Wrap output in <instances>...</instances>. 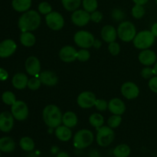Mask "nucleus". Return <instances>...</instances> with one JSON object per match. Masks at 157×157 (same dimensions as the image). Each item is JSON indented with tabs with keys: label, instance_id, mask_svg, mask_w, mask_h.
<instances>
[{
	"label": "nucleus",
	"instance_id": "nucleus-1",
	"mask_svg": "<svg viewBox=\"0 0 157 157\" xmlns=\"http://www.w3.org/2000/svg\"><path fill=\"white\" fill-rule=\"evenodd\" d=\"M41 18L40 14L35 10H29L23 12L18 21V26L21 32H32L39 27Z\"/></svg>",
	"mask_w": 157,
	"mask_h": 157
},
{
	"label": "nucleus",
	"instance_id": "nucleus-2",
	"mask_svg": "<svg viewBox=\"0 0 157 157\" xmlns=\"http://www.w3.org/2000/svg\"><path fill=\"white\" fill-rule=\"evenodd\" d=\"M62 113L59 107L54 104H49L44 108L42 118L44 124L51 129H55L62 123Z\"/></svg>",
	"mask_w": 157,
	"mask_h": 157
},
{
	"label": "nucleus",
	"instance_id": "nucleus-3",
	"mask_svg": "<svg viewBox=\"0 0 157 157\" xmlns=\"http://www.w3.org/2000/svg\"><path fill=\"white\" fill-rule=\"evenodd\" d=\"M94 136L90 130L82 129L77 132L73 138V144L75 148L78 150L87 148L94 142Z\"/></svg>",
	"mask_w": 157,
	"mask_h": 157
},
{
	"label": "nucleus",
	"instance_id": "nucleus-4",
	"mask_svg": "<svg viewBox=\"0 0 157 157\" xmlns=\"http://www.w3.org/2000/svg\"><path fill=\"white\" fill-rule=\"evenodd\" d=\"M155 36L153 35L151 31L144 30L137 33L133 40V45L135 48L140 50L148 49L154 44Z\"/></svg>",
	"mask_w": 157,
	"mask_h": 157
},
{
	"label": "nucleus",
	"instance_id": "nucleus-5",
	"mask_svg": "<svg viewBox=\"0 0 157 157\" xmlns=\"http://www.w3.org/2000/svg\"><path fill=\"white\" fill-rule=\"evenodd\" d=\"M117 36L124 42H130L134 39L136 35V29L134 24L131 21H122L118 26Z\"/></svg>",
	"mask_w": 157,
	"mask_h": 157
},
{
	"label": "nucleus",
	"instance_id": "nucleus-6",
	"mask_svg": "<svg viewBox=\"0 0 157 157\" xmlns=\"http://www.w3.org/2000/svg\"><path fill=\"white\" fill-rule=\"evenodd\" d=\"M97 130L98 133H97L96 140L100 147H108L114 140V131L108 126H102Z\"/></svg>",
	"mask_w": 157,
	"mask_h": 157
},
{
	"label": "nucleus",
	"instance_id": "nucleus-7",
	"mask_svg": "<svg viewBox=\"0 0 157 157\" xmlns=\"http://www.w3.org/2000/svg\"><path fill=\"white\" fill-rule=\"evenodd\" d=\"M94 40L95 38L93 34L87 31H78L74 36V41L75 44L81 48L87 49L93 47Z\"/></svg>",
	"mask_w": 157,
	"mask_h": 157
},
{
	"label": "nucleus",
	"instance_id": "nucleus-8",
	"mask_svg": "<svg viewBox=\"0 0 157 157\" xmlns=\"http://www.w3.org/2000/svg\"><path fill=\"white\" fill-rule=\"evenodd\" d=\"M45 22L48 27L53 31L62 29L64 25V19L62 15L58 12H52L46 15Z\"/></svg>",
	"mask_w": 157,
	"mask_h": 157
},
{
	"label": "nucleus",
	"instance_id": "nucleus-9",
	"mask_svg": "<svg viewBox=\"0 0 157 157\" xmlns=\"http://www.w3.org/2000/svg\"><path fill=\"white\" fill-rule=\"evenodd\" d=\"M11 113L15 120L23 121L29 117V107L24 101H16L13 105L11 106Z\"/></svg>",
	"mask_w": 157,
	"mask_h": 157
},
{
	"label": "nucleus",
	"instance_id": "nucleus-10",
	"mask_svg": "<svg viewBox=\"0 0 157 157\" xmlns=\"http://www.w3.org/2000/svg\"><path fill=\"white\" fill-rule=\"evenodd\" d=\"M97 98L94 93L90 91H84L78 95L77 103L78 106L83 109H89L95 105Z\"/></svg>",
	"mask_w": 157,
	"mask_h": 157
},
{
	"label": "nucleus",
	"instance_id": "nucleus-11",
	"mask_svg": "<svg viewBox=\"0 0 157 157\" xmlns=\"http://www.w3.org/2000/svg\"><path fill=\"white\" fill-rule=\"evenodd\" d=\"M71 21L78 27H83L87 25L90 21V13L84 9H77L74 11L71 16Z\"/></svg>",
	"mask_w": 157,
	"mask_h": 157
},
{
	"label": "nucleus",
	"instance_id": "nucleus-12",
	"mask_svg": "<svg viewBox=\"0 0 157 157\" xmlns=\"http://www.w3.org/2000/svg\"><path fill=\"white\" fill-rule=\"evenodd\" d=\"M121 91L123 96L128 100L135 99L140 94V89L138 86L135 83L130 81L122 84Z\"/></svg>",
	"mask_w": 157,
	"mask_h": 157
},
{
	"label": "nucleus",
	"instance_id": "nucleus-13",
	"mask_svg": "<svg viewBox=\"0 0 157 157\" xmlns=\"http://www.w3.org/2000/svg\"><path fill=\"white\" fill-rule=\"evenodd\" d=\"M25 67L27 73L31 76L38 77L41 72V63L35 56H30L26 59Z\"/></svg>",
	"mask_w": 157,
	"mask_h": 157
},
{
	"label": "nucleus",
	"instance_id": "nucleus-14",
	"mask_svg": "<svg viewBox=\"0 0 157 157\" xmlns=\"http://www.w3.org/2000/svg\"><path fill=\"white\" fill-rule=\"evenodd\" d=\"M13 115L11 112L3 111L0 113V131L9 133L14 127Z\"/></svg>",
	"mask_w": 157,
	"mask_h": 157
},
{
	"label": "nucleus",
	"instance_id": "nucleus-15",
	"mask_svg": "<svg viewBox=\"0 0 157 157\" xmlns=\"http://www.w3.org/2000/svg\"><path fill=\"white\" fill-rule=\"evenodd\" d=\"M17 49V44L12 39L3 40L0 42V58H6L12 56Z\"/></svg>",
	"mask_w": 157,
	"mask_h": 157
},
{
	"label": "nucleus",
	"instance_id": "nucleus-16",
	"mask_svg": "<svg viewBox=\"0 0 157 157\" xmlns=\"http://www.w3.org/2000/svg\"><path fill=\"white\" fill-rule=\"evenodd\" d=\"M60 59L66 63H71L77 60L78 56V51L74 47L71 45H66L61 48L59 54Z\"/></svg>",
	"mask_w": 157,
	"mask_h": 157
},
{
	"label": "nucleus",
	"instance_id": "nucleus-17",
	"mask_svg": "<svg viewBox=\"0 0 157 157\" xmlns=\"http://www.w3.org/2000/svg\"><path fill=\"white\" fill-rule=\"evenodd\" d=\"M139 61L145 66H151L154 64L157 61L156 54L150 49L143 50L138 56Z\"/></svg>",
	"mask_w": 157,
	"mask_h": 157
},
{
	"label": "nucleus",
	"instance_id": "nucleus-18",
	"mask_svg": "<svg viewBox=\"0 0 157 157\" xmlns=\"http://www.w3.org/2000/svg\"><path fill=\"white\" fill-rule=\"evenodd\" d=\"M38 78L41 80V84L48 87L55 86L58 82V78L56 74L51 71H44L40 72Z\"/></svg>",
	"mask_w": 157,
	"mask_h": 157
},
{
	"label": "nucleus",
	"instance_id": "nucleus-19",
	"mask_svg": "<svg viewBox=\"0 0 157 157\" xmlns=\"http://www.w3.org/2000/svg\"><path fill=\"white\" fill-rule=\"evenodd\" d=\"M108 110L113 114L122 115L126 110V105L120 98H113L108 102Z\"/></svg>",
	"mask_w": 157,
	"mask_h": 157
},
{
	"label": "nucleus",
	"instance_id": "nucleus-20",
	"mask_svg": "<svg viewBox=\"0 0 157 157\" xmlns=\"http://www.w3.org/2000/svg\"><path fill=\"white\" fill-rule=\"evenodd\" d=\"M101 35L102 39L105 42L110 43L116 41L117 38V32L113 25H107L101 29Z\"/></svg>",
	"mask_w": 157,
	"mask_h": 157
},
{
	"label": "nucleus",
	"instance_id": "nucleus-21",
	"mask_svg": "<svg viewBox=\"0 0 157 157\" xmlns=\"http://www.w3.org/2000/svg\"><path fill=\"white\" fill-rule=\"evenodd\" d=\"M28 78L27 75L21 72L15 74L12 79V84L17 90H23L28 85Z\"/></svg>",
	"mask_w": 157,
	"mask_h": 157
},
{
	"label": "nucleus",
	"instance_id": "nucleus-22",
	"mask_svg": "<svg viewBox=\"0 0 157 157\" xmlns=\"http://www.w3.org/2000/svg\"><path fill=\"white\" fill-rule=\"evenodd\" d=\"M55 134L56 137L62 142H67L72 137V131L71 128L64 125H60L59 127L55 128Z\"/></svg>",
	"mask_w": 157,
	"mask_h": 157
},
{
	"label": "nucleus",
	"instance_id": "nucleus-23",
	"mask_svg": "<svg viewBox=\"0 0 157 157\" xmlns=\"http://www.w3.org/2000/svg\"><path fill=\"white\" fill-rule=\"evenodd\" d=\"M15 149V142L10 136L0 138V150L5 153H12Z\"/></svg>",
	"mask_w": 157,
	"mask_h": 157
},
{
	"label": "nucleus",
	"instance_id": "nucleus-24",
	"mask_svg": "<svg viewBox=\"0 0 157 157\" xmlns=\"http://www.w3.org/2000/svg\"><path fill=\"white\" fill-rule=\"evenodd\" d=\"M78 118L76 113L72 111H67L62 116V124L69 128H73L78 124Z\"/></svg>",
	"mask_w": 157,
	"mask_h": 157
},
{
	"label": "nucleus",
	"instance_id": "nucleus-25",
	"mask_svg": "<svg viewBox=\"0 0 157 157\" xmlns=\"http://www.w3.org/2000/svg\"><path fill=\"white\" fill-rule=\"evenodd\" d=\"M12 6L18 12H25L32 6V0H12Z\"/></svg>",
	"mask_w": 157,
	"mask_h": 157
},
{
	"label": "nucleus",
	"instance_id": "nucleus-26",
	"mask_svg": "<svg viewBox=\"0 0 157 157\" xmlns=\"http://www.w3.org/2000/svg\"><path fill=\"white\" fill-rule=\"evenodd\" d=\"M19 39L21 44L25 47H32L36 42V38L32 32H21Z\"/></svg>",
	"mask_w": 157,
	"mask_h": 157
},
{
	"label": "nucleus",
	"instance_id": "nucleus-27",
	"mask_svg": "<svg viewBox=\"0 0 157 157\" xmlns=\"http://www.w3.org/2000/svg\"><path fill=\"white\" fill-rule=\"evenodd\" d=\"M130 147L124 144L117 146L113 150V155L114 157H128L130 155Z\"/></svg>",
	"mask_w": 157,
	"mask_h": 157
},
{
	"label": "nucleus",
	"instance_id": "nucleus-28",
	"mask_svg": "<svg viewBox=\"0 0 157 157\" xmlns=\"http://www.w3.org/2000/svg\"><path fill=\"white\" fill-rule=\"evenodd\" d=\"M19 146L22 150L25 152H32L35 149V142L29 136H23L19 141Z\"/></svg>",
	"mask_w": 157,
	"mask_h": 157
},
{
	"label": "nucleus",
	"instance_id": "nucleus-29",
	"mask_svg": "<svg viewBox=\"0 0 157 157\" xmlns=\"http://www.w3.org/2000/svg\"><path fill=\"white\" fill-rule=\"evenodd\" d=\"M89 123L92 127L96 128V130H98L100 127L104 126V118L101 113H94L90 115L89 117Z\"/></svg>",
	"mask_w": 157,
	"mask_h": 157
},
{
	"label": "nucleus",
	"instance_id": "nucleus-30",
	"mask_svg": "<svg viewBox=\"0 0 157 157\" xmlns=\"http://www.w3.org/2000/svg\"><path fill=\"white\" fill-rule=\"evenodd\" d=\"M64 9L68 12H74L78 9L82 0H61Z\"/></svg>",
	"mask_w": 157,
	"mask_h": 157
},
{
	"label": "nucleus",
	"instance_id": "nucleus-31",
	"mask_svg": "<svg viewBox=\"0 0 157 157\" xmlns=\"http://www.w3.org/2000/svg\"><path fill=\"white\" fill-rule=\"evenodd\" d=\"M2 101L6 105L12 106L15 104L17 100L13 92L6 90V91L3 92L2 94Z\"/></svg>",
	"mask_w": 157,
	"mask_h": 157
},
{
	"label": "nucleus",
	"instance_id": "nucleus-32",
	"mask_svg": "<svg viewBox=\"0 0 157 157\" xmlns=\"http://www.w3.org/2000/svg\"><path fill=\"white\" fill-rule=\"evenodd\" d=\"M82 6L84 10L91 13L98 9V0H82Z\"/></svg>",
	"mask_w": 157,
	"mask_h": 157
},
{
	"label": "nucleus",
	"instance_id": "nucleus-33",
	"mask_svg": "<svg viewBox=\"0 0 157 157\" xmlns=\"http://www.w3.org/2000/svg\"><path fill=\"white\" fill-rule=\"evenodd\" d=\"M145 9H144V6H142V5L136 4L132 8L131 14L133 18H136V19H140V18H142L144 16V15H145Z\"/></svg>",
	"mask_w": 157,
	"mask_h": 157
},
{
	"label": "nucleus",
	"instance_id": "nucleus-34",
	"mask_svg": "<svg viewBox=\"0 0 157 157\" xmlns=\"http://www.w3.org/2000/svg\"><path fill=\"white\" fill-rule=\"evenodd\" d=\"M122 122V117L121 115H112L107 120V125L112 129H116L121 125Z\"/></svg>",
	"mask_w": 157,
	"mask_h": 157
},
{
	"label": "nucleus",
	"instance_id": "nucleus-35",
	"mask_svg": "<svg viewBox=\"0 0 157 157\" xmlns=\"http://www.w3.org/2000/svg\"><path fill=\"white\" fill-rule=\"evenodd\" d=\"M41 80L38 77H33V78L29 79L27 87L32 90H36L41 87Z\"/></svg>",
	"mask_w": 157,
	"mask_h": 157
},
{
	"label": "nucleus",
	"instance_id": "nucleus-36",
	"mask_svg": "<svg viewBox=\"0 0 157 157\" xmlns=\"http://www.w3.org/2000/svg\"><path fill=\"white\" fill-rule=\"evenodd\" d=\"M38 9L40 14L45 15L52 12V6L47 2H42L39 3L38 6Z\"/></svg>",
	"mask_w": 157,
	"mask_h": 157
},
{
	"label": "nucleus",
	"instance_id": "nucleus-37",
	"mask_svg": "<svg viewBox=\"0 0 157 157\" xmlns=\"http://www.w3.org/2000/svg\"><path fill=\"white\" fill-rule=\"evenodd\" d=\"M90 58V54L87 49L81 48V50L78 51V56H77V60L81 62H85L87 61Z\"/></svg>",
	"mask_w": 157,
	"mask_h": 157
},
{
	"label": "nucleus",
	"instance_id": "nucleus-38",
	"mask_svg": "<svg viewBox=\"0 0 157 157\" xmlns=\"http://www.w3.org/2000/svg\"><path fill=\"white\" fill-rule=\"evenodd\" d=\"M108 51L110 54H111L113 56H117L121 52V46L116 41H113V42L109 43L108 45Z\"/></svg>",
	"mask_w": 157,
	"mask_h": 157
},
{
	"label": "nucleus",
	"instance_id": "nucleus-39",
	"mask_svg": "<svg viewBox=\"0 0 157 157\" xmlns=\"http://www.w3.org/2000/svg\"><path fill=\"white\" fill-rule=\"evenodd\" d=\"M111 17L114 21H121L125 18V14L121 9H114L111 12Z\"/></svg>",
	"mask_w": 157,
	"mask_h": 157
},
{
	"label": "nucleus",
	"instance_id": "nucleus-40",
	"mask_svg": "<svg viewBox=\"0 0 157 157\" xmlns=\"http://www.w3.org/2000/svg\"><path fill=\"white\" fill-rule=\"evenodd\" d=\"M141 76L144 78V79H150L153 78L155 75L154 71H153V67H150V66H147V67H144L141 71Z\"/></svg>",
	"mask_w": 157,
	"mask_h": 157
},
{
	"label": "nucleus",
	"instance_id": "nucleus-41",
	"mask_svg": "<svg viewBox=\"0 0 157 157\" xmlns=\"http://www.w3.org/2000/svg\"><path fill=\"white\" fill-rule=\"evenodd\" d=\"M95 107L99 111H105L108 109V102L103 99H97L95 102Z\"/></svg>",
	"mask_w": 157,
	"mask_h": 157
},
{
	"label": "nucleus",
	"instance_id": "nucleus-42",
	"mask_svg": "<svg viewBox=\"0 0 157 157\" xmlns=\"http://www.w3.org/2000/svg\"><path fill=\"white\" fill-rule=\"evenodd\" d=\"M103 19V13L100 11H94L90 13V20L95 23H99Z\"/></svg>",
	"mask_w": 157,
	"mask_h": 157
},
{
	"label": "nucleus",
	"instance_id": "nucleus-43",
	"mask_svg": "<svg viewBox=\"0 0 157 157\" xmlns=\"http://www.w3.org/2000/svg\"><path fill=\"white\" fill-rule=\"evenodd\" d=\"M148 85L152 91L157 94V76L155 75L153 78H150V81H149Z\"/></svg>",
	"mask_w": 157,
	"mask_h": 157
},
{
	"label": "nucleus",
	"instance_id": "nucleus-44",
	"mask_svg": "<svg viewBox=\"0 0 157 157\" xmlns=\"http://www.w3.org/2000/svg\"><path fill=\"white\" fill-rule=\"evenodd\" d=\"M8 78H9V73L7 72V71L0 67V81H5L8 79Z\"/></svg>",
	"mask_w": 157,
	"mask_h": 157
},
{
	"label": "nucleus",
	"instance_id": "nucleus-45",
	"mask_svg": "<svg viewBox=\"0 0 157 157\" xmlns=\"http://www.w3.org/2000/svg\"><path fill=\"white\" fill-rule=\"evenodd\" d=\"M101 45H102V42H101V40L99 39H95L94 42L93 47L96 49H99L101 48Z\"/></svg>",
	"mask_w": 157,
	"mask_h": 157
},
{
	"label": "nucleus",
	"instance_id": "nucleus-46",
	"mask_svg": "<svg viewBox=\"0 0 157 157\" xmlns=\"http://www.w3.org/2000/svg\"><path fill=\"white\" fill-rule=\"evenodd\" d=\"M151 32L154 35L155 38H157V22L154 23L151 27Z\"/></svg>",
	"mask_w": 157,
	"mask_h": 157
},
{
	"label": "nucleus",
	"instance_id": "nucleus-47",
	"mask_svg": "<svg viewBox=\"0 0 157 157\" xmlns=\"http://www.w3.org/2000/svg\"><path fill=\"white\" fill-rule=\"evenodd\" d=\"M89 157H101V156H100L99 152L94 150L90 152V153H89Z\"/></svg>",
	"mask_w": 157,
	"mask_h": 157
},
{
	"label": "nucleus",
	"instance_id": "nucleus-48",
	"mask_svg": "<svg viewBox=\"0 0 157 157\" xmlns=\"http://www.w3.org/2000/svg\"><path fill=\"white\" fill-rule=\"evenodd\" d=\"M132 1H133L135 4L142 5V6H144V5L147 4V3L148 2L149 0H132Z\"/></svg>",
	"mask_w": 157,
	"mask_h": 157
},
{
	"label": "nucleus",
	"instance_id": "nucleus-49",
	"mask_svg": "<svg viewBox=\"0 0 157 157\" xmlns=\"http://www.w3.org/2000/svg\"><path fill=\"white\" fill-rule=\"evenodd\" d=\"M56 157H71V156L70 155H69L67 153H66V152L61 151L58 153V155H57Z\"/></svg>",
	"mask_w": 157,
	"mask_h": 157
},
{
	"label": "nucleus",
	"instance_id": "nucleus-50",
	"mask_svg": "<svg viewBox=\"0 0 157 157\" xmlns=\"http://www.w3.org/2000/svg\"><path fill=\"white\" fill-rule=\"evenodd\" d=\"M153 71H154L155 75L157 76V61H156V62L154 64V66H153Z\"/></svg>",
	"mask_w": 157,
	"mask_h": 157
},
{
	"label": "nucleus",
	"instance_id": "nucleus-51",
	"mask_svg": "<svg viewBox=\"0 0 157 157\" xmlns=\"http://www.w3.org/2000/svg\"><path fill=\"white\" fill-rule=\"evenodd\" d=\"M1 153L2 152H1V150H0V157H1Z\"/></svg>",
	"mask_w": 157,
	"mask_h": 157
},
{
	"label": "nucleus",
	"instance_id": "nucleus-52",
	"mask_svg": "<svg viewBox=\"0 0 157 157\" xmlns=\"http://www.w3.org/2000/svg\"><path fill=\"white\" fill-rule=\"evenodd\" d=\"M155 2H156V4L157 5V0H155Z\"/></svg>",
	"mask_w": 157,
	"mask_h": 157
}]
</instances>
